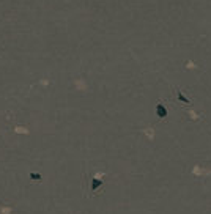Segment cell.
I'll return each instance as SVG.
<instances>
[{
  "label": "cell",
  "instance_id": "cell-1",
  "mask_svg": "<svg viewBox=\"0 0 211 214\" xmlns=\"http://www.w3.org/2000/svg\"><path fill=\"white\" fill-rule=\"evenodd\" d=\"M103 184H104V180H101V178H95V176H93V178L90 180L88 189L91 191V194H95L99 187H103Z\"/></svg>",
  "mask_w": 211,
  "mask_h": 214
},
{
  "label": "cell",
  "instance_id": "cell-2",
  "mask_svg": "<svg viewBox=\"0 0 211 214\" xmlns=\"http://www.w3.org/2000/svg\"><path fill=\"white\" fill-rule=\"evenodd\" d=\"M156 115H158L159 118H166V116H167V109L164 107V104L159 102V104L156 106Z\"/></svg>",
  "mask_w": 211,
  "mask_h": 214
},
{
  "label": "cell",
  "instance_id": "cell-3",
  "mask_svg": "<svg viewBox=\"0 0 211 214\" xmlns=\"http://www.w3.org/2000/svg\"><path fill=\"white\" fill-rule=\"evenodd\" d=\"M30 180H33V181H41V180H43V175H41V173H36V172H30Z\"/></svg>",
  "mask_w": 211,
  "mask_h": 214
},
{
  "label": "cell",
  "instance_id": "cell-4",
  "mask_svg": "<svg viewBox=\"0 0 211 214\" xmlns=\"http://www.w3.org/2000/svg\"><path fill=\"white\" fill-rule=\"evenodd\" d=\"M177 96H178V99H180L181 102H184V104H187V102H189V99H187V98L184 96V94H183V93H181L180 90L177 91Z\"/></svg>",
  "mask_w": 211,
  "mask_h": 214
}]
</instances>
